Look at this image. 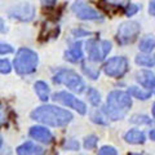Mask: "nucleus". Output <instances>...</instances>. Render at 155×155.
Segmentation results:
<instances>
[{
  "mask_svg": "<svg viewBox=\"0 0 155 155\" xmlns=\"http://www.w3.org/2000/svg\"><path fill=\"white\" fill-rule=\"evenodd\" d=\"M31 119L51 127H64L72 120V114L65 109L47 105L34 110L31 113Z\"/></svg>",
  "mask_w": 155,
  "mask_h": 155,
  "instance_id": "nucleus-1",
  "label": "nucleus"
},
{
  "mask_svg": "<svg viewBox=\"0 0 155 155\" xmlns=\"http://www.w3.org/2000/svg\"><path fill=\"white\" fill-rule=\"evenodd\" d=\"M136 64H138L141 66H146V67H151L154 66V58L146 54H138L136 57Z\"/></svg>",
  "mask_w": 155,
  "mask_h": 155,
  "instance_id": "nucleus-19",
  "label": "nucleus"
},
{
  "mask_svg": "<svg viewBox=\"0 0 155 155\" xmlns=\"http://www.w3.org/2000/svg\"><path fill=\"white\" fill-rule=\"evenodd\" d=\"M124 140L129 143H134V145H138V143H143L145 142V134L143 132L138 129H132L129 132L125 133L124 136Z\"/></svg>",
  "mask_w": 155,
  "mask_h": 155,
  "instance_id": "nucleus-15",
  "label": "nucleus"
},
{
  "mask_svg": "<svg viewBox=\"0 0 155 155\" xmlns=\"http://www.w3.org/2000/svg\"><path fill=\"white\" fill-rule=\"evenodd\" d=\"M65 60L72 62V64H76L83 60V51H81V43L78 41L67 52H65Z\"/></svg>",
  "mask_w": 155,
  "mask_h": 155,
  "instance_id": "nucleus-12",
  "label": "nucleus"
},
{
  "mask_svg": "<svg viewBox=\"0 0 155 155\" xmlns=\"http://www.w3.org/2000/svg\"><path fill=\"white\" fill-rule=\"evenodd\" d=\"M30 137L43 143H51L53 140V134L44 127H32L30 129Z\"/></svg>",
  "mask_w": 155,
  "mask_h": 155,
  "instance_id": "nucleus-11",
  "label": "nucleus"
},
{
  "mask_svg": "<svg viewBox=\"0 0 155 155\" xmlns=\"http://www.w3.org/2000/svg\"><path fill=\"white\" fill-rule=\"evenodd\" d=\"M150 138H151V140H154V141H155V129L150 130Z\"/></svg>",
  "mask_w": 155,
  "mask_h": 155,
  "instance_id": "nucleus-35",
  "label": "nucleus"
},
{
  "mask_svg": "<svg viewBox=\"0 0 155 155\" xmlns=\"http://www.w3.org/2000/svg\"><path fill=\"white\" fill-rule=\"evenodd\" d=\"M130 122L134 123V124H150L151 123V120H150L147 116H145V115H134V116H132Z\"/></svg>",
  "mask_w": 155,
  "mask_h": 155,
  "instance_id": "nucleus-22",
  "label": "nucleus"
},
{
  "mask_svg": "<svg viewBox=\"0 0 155 155\" xmlns=\"http://www.w3.org/2000/svg\"><path fill=\"white\" fill-rule=\"evenodd\" d=\"M137 81L145 88L153 89L155 93V75L151 71H141L140 74H137Z\"/></svg>",
  "mask_w": 155,
  "mask_h": 155,
  "instance_id": "nucleus-13",
  "label": "nucleus"
},
{
  "mask_svg": "<svg viewBox=\"0 0 155 155\" xmlns=\"http://www.w3.org/2000/svg\"><path fill=\"white\" fill-rule=\"evenodd\" d=\"M72 12L80 19H101V14L91 8L84 0H76L72 5Z\"/></svg>",
  "mask_w": 155,
  "mask_h": 155,
  "instance_id": "nucleus-9",
  "label": "nucleus"
},
{
  "mask_svg": "<svg viewBox=\"0 0 155 155\" xmlns=\"http://www.w3.org/2000/svg\"><path fill=\"white\" fill-rule=\"evenodd\" d=\"M35 92L38 97L40 98L41 101H48L49 100V88H48L47 83H44V81H36L35 83Z\"/></svg>",
  "mask_w": 155,
  "mask_h": 155,
  "instance_id": "nucleus-16",
  "label": "nucleus"
},
{
  "mask_svg": "<svg viewBox=\"0 0 155 155\" xmlns=\"http://www.w3.org/2000/svg\"><path fill=\"white\" fill-rule=\"evenodd\" d=\"M111 4H115V5H124L127 3V0H109Z\"/></svg>",
  "mask_w": 155,
  "mask_h": 155,
  "instance_id": "nucleus-31",
  "label": "nucleus"
},
{
  "mask_svg": "<svg viewBox=\"0 0 155 155\" xmlns=\"http://www.w3.org/2000/svg\"><path fill=\"white\" fill-rule=\"evenodd\" d=\"M97 141H98V138H97L96 136H88V137L84 140V147L85 149H94L97 145Z\"/></svg>",
  "mask_w": 155,
  "mask_h": 155,
  "instance_id": "nucleus-23",
  "label": "nucleus"
},
{
  "mask_svg": "<svg viewBox=\"0 0 155 155\" xmlns=\"http://www.w3.org/2000/svg\"><path fill=\"white\" fill-rule=\"evenodd\" d=\"M83 71H84V74L85 75H88L91 79H97L100 75V70L98 69H94V67H92L89 65H87V64H83Z\"/></svg>",
  "mask_w": 155,
  "mask_h": 155,
  "instance_id": "nucleus-21",
  "label": "nucleus"
},
{
  "mask_svg": "<svg viewBox=\"0 0 155 155\" xmlns=\"http://www.w3.org/2000/svg\"><path fill=\"white\" fill-rule=\"evenodd\" d=\"M154 66H155V57H154Z\"/></svg>",
  "mask_w": 155,
  "mask_h": 155,
  "instance_id": "nucleus-38",
  "label": "nucleus"
},
{
  "mask_svg": "<svg viewBox=\"0 0 155 155\" xmlns=\"http://www.w3.org/2000/svg\"><path fill=\"white\" fill-rule=\"evenodd\" d=\"M57 2V0H41V3L44 4V5H53V4H54Z\"/></svg>",
  "mask_w": 155,
  "mask_h": 155,
  "instance_id": "nucleus-33",
  "label": "nucleus"
},
{
  "mask_svg": "<svg viewBox=\"0 0 155 155\" xmlns=\"http://www.w3.org/2000/svg\"><path fill=\"white\" fill-rule=\"evenodd\" d=\"M149 12H150V14H151V16H154V17H155V0H151V2H150Z\"/></svg>",
  "mask_w": 155,
  "mask_h": 155,
  "instance_id": "nucleus-30",
  "label": "nucleus"
},
{
  "mask_svg": "<svg viewBox=\"0 0 155 155\" xmlns=\"http://www.w3.org/2000/svg\"><path fill=\"white\" fill-rule=\"evenodd\" d=\"M138 9H140L138 5H136V4H129V5L125 7V14H127V16H133L134 13L138 12Z\"/></svg>",
  "mask_w": 155,
  "mask_h": 155,
  "instance_id": "nucleus-26",
  "label": "nucleus"
},
{
  "mask_svg": "<svg viewBox=\"0 0 155 155\" xmlns=\"http://www.w3.org/2000/svg\"><path fill=\"white\" fill-rule=\"evenodd\" d=\"M87 96H88L89 102L93 105V106H98L100 105V102H101V96H100V93L94 88H89L88 92H87Z\"/></svg>",
  "mask_w": 155,
  "mask_h": 155,
  "instance_id": "nucleus-20",
  "label": "nucleus"
},
{
  "mask_svg": "<svg viewBox=\"0 0 155 155\" xmlns=\"http://www.w3.org/2000/svg\"><path fill=\"white\" fill-rule=\"evenodd\" d=\"M153 115H154V118H155V104H154V106H153Z\"/></svg>",
  "mask_w": 155,
  "mask_h": 155,
  "instance_id": "nucleus-36",
  "label": "nucleus"
},
{
  "mask_svg": "<svg viewBox=\"0 0 155 155\" xmlns=\"http://www.w3.org/2000/svg\"><path fill=\"white\" fill-rule=\"evenodd\" d=\"M132 106V100L128 92L113 91L107 96L105 106V113L113 120H120L127 115L129 107Z\"/></svg>",
  "mask_w": 155,
  "mask_h": 155,
  "instance_id": "nucleus-2",
  "label": "nucleus"
},
{
  "mask_svg": "<svg viewBox=\"0 0 155 155\" xmlns=\"http://www.w3.org/2000/svg\"><path fill=\"white\" fill-rule=\"evenodd\" d=\"M0 31H5V25H4L3 19H0Z\"/></svg>",
  "mask_w": 155,
  "mask_h": 155,
  "instance_id": "nucleus-34",
  "label": "nucleus"
},
{
  "mask_svg": "<svg viewBox=\"0 0 155 155\" xmlns=\"http://www.w3.org/2000/svg\"><path fill=\"white\" fill-rule=\"evenodd\" d=\"M53 101H56V102H60L65 106H69V107L76 110L79 114L84 115L87 113V106L84 102H81L80 100L75 98L72 94L67 93V92H58V93H54L53 94Z\"/></svg>",
  "mask_w": 155,
  "mask_h": 155,
  "instance_id": "nucleus-8",
  "label": "nucleus"
},
{
  "mask_svg": "<svg viewBox=\"0 0 155 155\" xmlns=\"http://www.w3.org/2000/svg\"><path fill=\"white\" fill-rule=\"evenodd\" d=\"M34 7L30 5V4H21L16 8H12L9 11V16L12 18H17V19H21V21H30L34 17Z\"/></svg>",
  "mask_w": 155,
  "mask_h": 155,
  "instance_id": "nucleus-10",
  "label": "nucleus"
},
{
  "mask_svg": "<svg viewBox=\"0 0 155 155\" xmlns=\"http://www.w3.org/2000/svg\"><path fill=\"white\" fill-rule=\"evenodd\" d=\"M4 123H5V114H4L3 109L0 107V125H3Z\"/></svg>",
  "mask_w": 155,
  "mask_h": 155,
  "instance_id": "nucleus-32",
  "label": "nucleus"
},
{
  "mask_svg": "<svg viewBox=\"0 0 155 155\" xmlns=\"http://www.w3.org/2000/svg\"><path fill=\"white\" fill-rule=\"evenodd\" d=\"M128 93L132 94L133 97L138 100H147L150 96H151V92H146V91H142L140 88H136V87H130L128 89Z\"/></svg>",
  "mask_w": 155,
  "mask_h": 155,
  "instance_id": "nucleus-17",
  "label": "nucleus"
},
{
  "mask_svg": "<svg viewBox=\"0 0 155 155\" xmlns=\"http://www.w3.org/2000/svg\"><path fill=\"white\" fill-rule=\"evenodd\" d=\"M11 70H12V66L9 64V61L0 60V72H3V74H9Z\"/></svg>",
  "mask_w": 155,
  "mask_h": 155,
  "instance_id": "nucleus-24",
  "label": "nucleus"
},
{
  "mask_svg": "<svg viewBox=\"0 0 155 155\" xmlns=\"http://www.w3.org/2000/svg\"><path fill=\"white\" fill-rule=\"evenodd\" d=\"M39 58L38 54L34 51L28 48H21L18 49L16 57H14V69L19 75H27L32 74L36 70Z\"/></svg>",
  "mask_w": 155,
  "mask_h": 155,
  "instance_id": "nucleus-3",
  "label": "nucleus"
},
{
  "mask_svg": "<svg viewBox=\"0 0 155 155\" xmlns=\"http://www.w3.org/2000/svg\"><path fill=\"white\" fill-rule=\"evenodd\" d=\"M128 70V60L125 57H113L104 65V71L111 78L123 76Z\"/></svg>",
  "mask_w": 155,
  "mask_h": 155,
  "instance_id": "nucleus-7",
  "label": "nucleus"
},
{
  "mask_svg": "<svg viewBox=\"0 0 155 155\" xmlns=\"http://www.w3.org/2000/svg\"><path fill=\"white\" fill-rule=\"evenodd\" d=\"M17 153L19 155H28V154H43L44 150L43 147L38 146V145L32 143V142H25L23 145L17 147Z\"/></svg>",
  "mask_w": 155,
  "mask_h": 155,
  "instance_id": "nucleus-14",
  "label": "nucleus"
},
{
  "mask_svg": "<svg viewBox=\"0 0 155 155\" xmlns=\"http://www.w3.org/2000/svg\"><path fill=\"white\" fill-rule=\"evenodd\" d=\"M65 149L67 150H72V151H76V150H79V143L75 140H69L67 142H65Z\"/></svg>",
  "mask_w": 155,
  "mask_h": 155,
  "instance_id": "nucleus-25",
  "label": "nucleus"
},
{
  "mask_svg": "<svg viewBox=\"0 0 155 155\" xmlns=\"http://www.w3.org/2000/svg\"><path fill=\"white\" fill-rule=\"evenodd\" d=\"M101 155H106V154H110V155H115V154H118V151L114 149V147H111V146H104V147H101V150L98 151Z\"/></svg>",
  "mask_w": 155,
  "mask_h": 155,
  "instance_id": "nucleus-27",
  "label": "nucleus"
},
{
  "mask_svg": "<svg viewBox=\"0 0 155 155\" xmlns=\"http://www.w3.org/2000/svg\"><path fill=\"white\" fill-rule=\"evenodd\" d=\"M13 48L9 44H4V43H0V54H8V53H12Z\"/></svg>",
  "mask_w": 155,
  "mask_h": 155,
  "instance_id": "nucleus-28",
  "label": "nucleus"
},
{
  "mask_svg": "<svg viewBox=\"0 0 155 155\" xmlns=\"http://www.w3.org/2000/svg\"><path fill=\"white\" fill-rule=\"evenodd\" d=\"M140 34V25L137 22L129 21V22H124L119 26L118 34H116V39L118 43L122 45L125 44H130L137 39Z\"/></svg>",
  "mask_w": 155,
  "mask_h": 155,
  "instance_id": "nucleus-5",
  "label": "nucleus"
},
{
  "mask_svg": "<svg viewBox=\"0 0 155 155\" xmlns=\"http://www.w3.org/2000/svg\"><path fill=\"white\" fill-rule=\"evenodd\" d=\"M2 143H3V140H2V137H0V147H2Z\"/></svg>",
  "mask_w": 155,
  "mask_h": 155,
  "instance_id": "nucleus-37",
  "label": "nucleus"
},
{
  "mask_svg": "<svg viewBox=\"0 0 155 155\" xmlns=\"http://www.w3.org/2000/svg\"><path fill=\"white\" fill-rule=\"evenodd\" d=\"M87 51L91 61L100 62L109 54L111 51V44L107 40H89L87 43Z\"/></svg>",
  "mask_w": 155,
  "mask_h": 155,
  "instance_id": "nucleus-6",
  "label": "nucleus"
},
{
  "mask_svg": "<svg viewBox=\"0 0 155 155\" xmlns=\"http://www.w3.org/2000/svg\"><path fill=\"white\" fill-rule=\"evenodd\" d=\"M154 47H155V41H154V39H151L150 36L142 39L141 43H140V49L145 53H150L154 49Z\"/></svg>",
  "mask_w": 155,
  "mask_h": 155,
  "instance_id": "nucleus-18",
  "label": "nucleus"
},
{
  "mask_svg": "<svg viewBox=\"0 0 155 155\" xmlns=\"http://www.w3.org/2000/svg\"><path fill=\"white\" fill-rule=\"evenodd\" d=\"M104 118L101 115H97V111H94L93 114H92V120H93L94 123H100V124H107L106 120H102Z\"/></svg>",
  "mask_w": 155,
  "mask_h": 155,
  "instance_id": "nucleus-29",
  "label": "nucleus"
},
{
  "mask_svg": "<svg viewBox=\"0 0 155 155\" xmlns=\"http://www.w3.org/2000/svg\"><path fill=\"white\" fill-rule=\"evenodd\" d=\"M53 81L57 84H64L67 88H70L71 91L81 93L83 89L85 88V84L83 79L72 70L62 69L60 71H57V74L53 76Z\"/></svg>",
  "mask_w": 155,
  "mask_h": 155,
  "instance_id": "nucleus-4",
  "label": "nucleus"
}]
</instances>
